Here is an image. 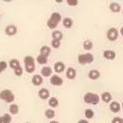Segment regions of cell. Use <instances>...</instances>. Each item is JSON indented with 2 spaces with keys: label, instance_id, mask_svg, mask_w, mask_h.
Listing matches in <instances>:
<instances>
[{
  "label": "cell",
  "instance_id": "cell-1",
  "mask_svg": "<svg viewBox=\"0 0 123 123\" xmlns=\"http://www.w3.org/2000/svg\"><path fill=\"white\" fill-rule=\"evenodd\" d=\"M61 20L62 15L59 12H53L47 21V27L51 30H54L55 28L58 27V24L61 22Z\"/></svg>",
  "mask_w": 123,
  "mask_h": 123
},
{
  "label": "cell",
  "instance_id": "cell-2",
  "mask_svg": "<svg viewBox=\"0 0 123 123\" xmlns=\"http://www.w3.org/2000/svg\"><path fill=\"white\" fill-rule=\"evenodd\" d=\"M83 100H84V102H86L88 104L97 105L99 102V97H98V95H97L95 93L88 92L83 96Z\"/></svg>",
  "mask_w": 123,
  "mask_h": 123
},
{
  "label": "cell",
  "instance_id": "cell-3",
  "mask_svg": "<svg viewBox=\"0 0 123 123\" xmlns=\"http://www.w3.org/2000/svg\"><path fill=\"white\" fill-rule=\"evenodd\" d=\"M25 69L28 73H32L35 70V60L31 56H26L24 59Z\"/></svg>",
  "mask_w": 123,
  "mask_h": 123
},
{
  "label": "cell",
  "instance_id": "cell-4",
  "mask_svg": "<svg viewBox=\"0 0 123 123\" xmlns=\"http://www.w3.org/2000/svg\"><path fill=\"white\" fill-rule=\"evenodd\" d=\"M0 98L4 101L10 103V102H12L14 100V95L11 90L5 89V90L0 92Z\"/></svg>",
  "mask_w": 123,
  "mask_h": 123
},
{
  "label": "cell",
  "instance_id": "cell-5",
  "mask_svg": "<svg viewBox=\"0 0 123 123\" xmlns=\"http://www.w3.org/2000/svg\"><path fill=\"white\" fill-rule=\"evenodd\" d=\"M78 61L80 64H87L91 63L94 61V56L91 53H85V54H80L78 57Z\"/></svg>",
  "mask_w": 123,
  "mask_h": 123
},
{
  "label": "cell",
  "instance_id": "cell-6",
  "mask_svg": "<svg viewBox=\"0 0 123 123\" xmlns=\"http://www.w3.org/2000/svg\"><path fill=\"white\" fill-rule=\"evenodd\" d=\"M118 35H119V32L116 28H111L107 31V38L110 41H116L118 38Z\"/></svg>",
  "mask_w": 123,
  "mask_h": 123
},
{
  "label": "cell",
  "instance_id": "cell-7",
  "mask_svg": "<svg viewBox=\"0 0 123 123\" xmlns=\"http://www.w3.org/2000/svg\"><path fill=\"white\" fill-rule=\"evenodd\" d=\"M49 80H50V83L54 86H60L63 83V80L58 75H52Z\"/></svg>",
  "mask_w": 123,
  "mask_h": 123
},
{
  "label": "cell",
  "instance_id": "cell-8",
  "mask_svg": "<svg viewBox=\"0 0 123 123\" xmlns=\"http://www.w3.org/2000/svg\"><path fill=\"white\" fill-rule=\"evenodd\" d=\"M5 32L9 36H13L14 34H16V32H17V28H16L14 25H9V26L6 27Z\"/></svg>",
  "mask_w": 123,
  "mask_h": 123
},
{
  "label": "cell",
  "instance_id": "cell-9",
  "mask_svg": "<svg viewBox=\"0 0 123 123\" xmlns=\"http://www.w3.org/2000/svg\"><path fill=\"white\" fill-rule=\"evenodd\" d=\"M65 76H66L67 79H69V80H73V79H75L76 76H77V72H76L75 68H73V67H68V68L66 69Z\"/></svg>",
  "mask_w": 123,
  "mask_h": 123
},
{
  "label": "cell",
  "instance_id": "cell-10",
  "mask_svg": "<svg viewBox=\"0 0 123 123\" xmlns=\"http://www.w3.org/2000/svg\"><path fill=\"white\" fill-rule=\"evenodd\" d=\"M65 69V64L62 62H57L54 64V70L57 73H62Z\"/></svg>",
  "mask_w": 123,
  "mask_h": 123
},
{
  "label": "cell",
  "instance_id": "cell-11",
  "mask_svg": "<svg viewBox=\"0 0 123 123\" xmlns=\"http://www.w3.org/2000/svg\"><path fill=\"white\" fill-rule=\"evenodd\" d=\"M52 73H53L52 68L50 66H44L41 70V75L43 77H50V76H52Z\"/></svg>",
  "mask_w": 123,
  "mask_h": 123
},
{
  "label": "cell",
  "instance_id": "cell-12",
  "mask_svg": "<svg viewBox=\"0 0 123 123\" xmlns=\"http://www.w3.org/2000/svg\"><path fill=\"white\" fill-rule=\"evenodd\" d=\"M103 57L106 59V60H114L116 58V52L114 50H105L103 52Z\"/></svg>",
  "mask_w": 123,
  "mask_h": 123
},
{
  "label": "cell",
  "instance_id": "cell-13",
  "mask_svg": "<svg viewBox=\"0 0 123 123\" xmlns=\"http://www.w3.org/2000/svg\"><path fill=\"white\" fill-rule=\"evenodd\" d=\"M109 9L111 10V12H119L121 11V7L118 3H116V2H112L110 5H109Z\"/></svg>",
  "mask_w": 123,
  "mask_h": 123
},
{
  "label": "cell",
  "instance_id": "cell-14",
  "mask_svg": "<svg viewBox=\"0 0 123 123\" xmlns=\"http://www.w3.org/2000/svg\"><path fill=\"white\" fill-rule=\"evenodd\" d=\"M38 95H39V97H40V98H42V99H47L48 98H49V91L46 89V88H42V89H40L39 90V92H38Z\"/></svg>",
  "mask_w": 123,
  "mask_h": 123
},
{
  "label": "cell",
  "instance_id": "cell-15",
  "mask_svg": "<svg viewBox=\"0 0 123 123\" xmlns=\"http://www.w3.org/2000/svg\"><path fill=\"white\" fill-rule=\"evenodd\" d=\"M120 108H121L120 104L117 101H113V102L110 103V110L113 113H118L120 111Z\"/></svg>",
  "mask_w": 123,
  "mask_h": 123
},
{
  "label": "cell",
  "instance_id": "cell-16",
  "mask_svg": "<svg viewBox=\"0 0 123 123\" xmlns=\"http://www.w3.org/2000/svg\"><path fill=\"white\" fill-rule=\"evenodd\" d=\"M100 76V73H99V71L98 70H97V69H92V70H90L89 71V73H88V77L89 79H91V80H98V78Z\"/></svg>",
  "mask_w": 123,
  "mask_h": 123
},
{
  "label": "cell",
  "instance_id": "cell-17",
  "mask_svg": "<svg viewBox=\"0 0 123 123\" xmlns=\"http://www.w3.org/2000/svg\"><path fill=\"white\" fill-rule=\"evenodd\" d=\"M32 83L34 84V85H36V86H39V85H41L42 83H43V78L42 76H40V75H34L33 77H32Z\"/></svg>",
  "mask_w": 123,
  "mask_h": 123
},
{
  "label": "cell",
  "instance_id": "cell-18",
  "mask_svg": "<svg viewBox=\"0 0 123 123\" xmlns=\"http://www.w3.org/2000/svg\"><path fill=\"white\" fill-rule=\"evenodd\" d=\"M51 53V49L50 47L47 46H43L40 49V54L41 55H44L46 57H48V55Z\"/></svg>",
  "mask_w": 123,
  "mask_h": 123
},
{
  "label": "cell",
  "instance_id": "cell-19",
  "mask_svg": "<svg viewBox=\"0 0 123 123\" xmlns=\"http://www.w3.org/2000/svg\"><path fill=\"white\" fill-rule=\"evenodd\" d=\"M101 99L104 101V102H111V100H112V95H111V93L109 92H103L102 93V95H101Z\"/></svg>",
  "mask_w": 123,
  "mask_h": 123
},
{
  "label": "cell",
  "instance_id": "cell-20",
  "mask_svg": "<svg viewBox=\"0 0 123 123\" xmlns=\"http://www.w3.org/2000/svg\"><path fill=\"white\" fill-rule=\"evenodd\" d=\"M12 121V117L9 114H4L3 116L0 117V123H11Z\"/></svg>",
  "mask_w": 123,
  "mask_h": 123
},
{
  "label": "cell",
  "instance_id": "cell-21",
  "mask_svg": "<svg viewBox=\"0 0 123 123\" xmlns=\"http://www.w3.org/2000/svg\"><path fill=\"white\" fill-rule=\"evenodd\" d=\"M62 24H63L64 28H66V29H70V28L72 27V25H73V21H72L71 18L66 17V18H64V19L62 20Z\"/></svg>",
  "mask_w": 123,
  "mask_h": 123
},
{
  "label": "cell",
  "instance_id": "cell-22",
  "mask_svg": "<svg viewBox=\"0 0 123 123\" xmlns=\"http://www.w3.org/2000/svg\"><path fill=\"white\" fill-rule=\"evenodd\" d=\"M21 65H20V62L18 61V60H16V59H12V60H11L10 61V67L11 68H12L13 70H15L17 69L18 67H20Z\"/></svg>",
  "mask_w": 123,
  "mask_h": 123
},
{
  "label": "cell",
  "instance_id": "cell-23",
  "mask_svg": "<svg viewBox=\"0 0 123 123\" xmlns=\"http://www.w3.org/2000/svg\"><path fill=\"white\" fill-rule=\"evenodd\" d=\"M48 104H49L50 107L55 108L59 105V100H58L55 97H52V98H50L48 99Z\"/></svg>",
  "mask_w": 123,
  "mask_h": 123
},
{
  "label": "cell",
  "instance_id": "cell-24",
  "mask_svg": "<svg viewBox=\"0 0 123 123\" xmlns=\"http://www.w3.org/2000/svg\"><path fill=\"white\" fill-rule=\"evenodd\" d=\"M51 36H52L53 40H59V41H61V39L62 38V33L60 31H54L51 33Z\"/></svg>",
  "mask_w": 123,
  "mask_h": 123
},
{
  "label": "cell",
  "instance_id": "cell-25",
  "mask_svg": "<svg viewBox=\"0 0 123 123\" xmlns=\"http://www.w3.org/2000/svg\"><path fill=\"white\" fill-rule=\"evenodd\" d=\"M36 61H37V62H39L40 64H46V62H47V57L40 54V55L37 57Z\"/></svg>",
  "mask_w": 123,
  "mask_h": 123
},
{
  "label": "cell",
  "instance_id": "cell-26",
  "mask_svg": "<svg viewBox=\"0 0 123 123\" xmlns=\"http://www.w3.org/2000/svg\"><path fill=\"white\" fill-rule=\"evenodd\" d=\"M45 116H46V117L51 119V118H53L55 117V112H54V110L47 109V110H46V112H45Z\"/></svg>",
  "mask_w": 123,
  "mask_h": 123
},
{
  "label": "cell",
  "instance_id": "cell-27",
  "mask_svg": "<svg viewBox=\"0 0 123 123\" xmlns=\"http://www.w3.org/2000/svg\"><path fill=\"white\" fill-rule=\"evenodd\" d=\"M18 112H19V107H18V105H16V104H12V105L10 106V113H11L12 115H16V114H18Z\"/></svg>",
  "mask_w": 123,
  "mask_h": 123
},
{
  "label": "cell",
  "instance_id": "cell-28",
  "mask_svg": "<svg viewBox=\"0 0 123 123\" xmlns=\"http://www.w3.org/2000/svg\"><path fill=\"white\" fill-rule=\"evenodd\" d=\"M93 47V44L90 40H85L83 42V48L86 50H91Z\"/></svg>",
  "mask_w": 123,
  "mask_h": 123
},
{
  "label": "cell",
  "instance_id": "cell-29",
  "mask_svg": "<svg viewBox=\"0 0 123 123\" xmlns=\"http://www.w3.org/2000/svg\"><path fill=\"white\" fill-rule=\"evenodd\" d=\"M84 114H85V117H87L88 119L93 118V117H94V116H95L94 111H93V110H91V109H86Z\"/></svg>",
  "mask_w": 123,
  "mask_h": 123
},
{
  "label": "cell",
  "instance_id": "cell-30",
  "mask_svg": "<svg viewBox=\"0 0 123 123\" xmlns=\"http://www.w3.org/2000/svg\"><path fill=\"white\" fill-rule=\"evenodd\" d=\"M51 46L53 48H59L61 46V42L59 40H52L51 42Z\"/></svg>",
  "mask_w": 123,
  "mask_h": 123
},
{
  "label": "cell",
  "instance_id": "cell-31",
  "mask_svg": "<svg viewBox=\"0 0 123 123\" xmlns=\"http://www.w3.org/2000/svg\"><path fill=\"white\" fill-rule=\"evenodd\" d=\"M7 66H8V63L6 62H0V74L7 68Z\"/></svg>",
  "mask_w": 123,
  "mask_h": 123
},
{
  "label": "cell",
  "instance_id": "cell-32",
  "mask_svg": "<svg viewBox=\"0 0 123 123\" xmlns=\"http://www.w3.org/2000/svg\"><path fill=\"white\" fill-rule=\"evenodd\" d=\"M14 74H15L16 76H22V74H23V68L21 66L18 67L17 69L14 70Z\"/></svg>",
  "mask_w": 123,
  "mask_h": 123
},
{
  "label": "cell",
  "instance_id": "cell-33",
  "mask_svg": "<svg viewBox=\"0 0 123 123\" xmlns=\"http://www.w3.org/2000/svg\"><path fill=\"white\" fill-rule=\"evenodd\" d=\"M111 123H123V119L119 117H114L112 119V122Z\"/></svg>",
  "mask_w": 123,
  "mask_h": 123
},
{
  "label": "cell",
  "instance_id": "cell-34",
  "mask_svg": "<svg viewBox=\"0 0 123 123\" xmlns=\"http://www.w3.org/2000/svg\"><path fill=\"white\" fill-rule=\"evenodd\" d=\"M78 3V0H67V4L69 6H77Z\"/></svg>",
  "mask_w": 123,
  "mask_h": 123
},
{
  "label": "cell",
  "instance_id": "cell-35",
  "mask_svg": "<svg viewBox=\"0 0 123 123\" xmlns=\"http://www.w3.org/2000/svg\"><path fill=\"white\" fill-rule=\"evenodd\" d=\"M78 123H89V122L87 120H85V119H80Z\"/></svg>",
  "mask_w": 123,
  "mask_h": 123
},
{
  "label": "cell",
  "instance_id": "cell-36",
  "mask_svg": "<svg viewBox=\"0 0 123 123\" xmlns=\"http://www.w3.org/2000/svg\"><path fill=\"white\" fill-rule=\"evenodd\" d=\"M120 34L122 35V37H123V27L121 28V29H120Z\"/></svg>",
  "mask_w": 123,
  "mask_h": 123
},
{
  "label": "cell",
  "instance_id": "cell-37",
  "mask_svg": "<svg viewBox=\"0 0 123 123\" xmlns=\"http://www.w3.org/2000/svg\"><path fill=\"white\" fill-rule=\"evenodd\" d=\"M49 123H60V122H58V121H56V120H52V121H50Z\"/></svg>",
  "mask_w": 123,
  "mask_h": 123
},
{
  "label": "cell",
  "instance_id": "cell-38",
  "mask_svg": "<svg viewBox=\"0 0 123 123\" xmlns=\"http://www.w3.org/2000/svg\"><path fill=\"white\" fill-rule=\"evenodd\" d=\"M122 108H123V102H122Z\"/></svg>",
  "mask_w": 123,
  "mask_h": 123
},
{
  "label": "cell",
  "instance_id": "cell-39",
  "mask_svg": "<svg viewBox=\"0 0 123 123\" xmlns=\"http://www.w3.org/2000/svg\"><path fill=\"white\" fill-rule=\"evenodd\" d=\"M26 123H30V122H26Z\"/></svg>",
  "mask_w": 123,
  "mask_h": 123
},
{
  "label": "cell",
  "instance_id": "cell-40",
  "mask_svg": "<svg viewBox=\"0 0 123 123\" xmlns=\"http://www.w3.org/2000/svg\"><path fill=\"white\" fill-rule=\"evenodd\" d=\"M122 13H123V11H122Z\"/></svg>",
  "mask_w": 123,
  "mask_h": 123
}]
</instances>
